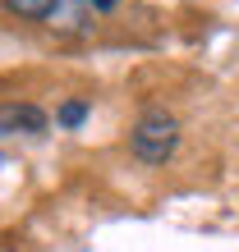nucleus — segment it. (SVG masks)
Returning <instances> with one entry per match:
<instances>
[{"instance_id":"f257e3e1","label":"nucleus","mask_w":239,"mask_h":252,"mask_svg":"<svg viewBox=\"0 0 239 252\" xmlns=\"http://www.w3.org/2000/svg\"><path fill=\"white\" fill-rule=\"evenodd\" d=\"M129 147H133V156H138V160H147V165H166V160L175 156V147H179V124H175V115L147 110L143 120L133 124Z\"/></svg>"},{"instance_id":"f03ea898","label":"nucleus","mask_w":239,"mask_h":252,"mask_svg":"<svg viewBox=\"0 0 239 252\" xmlns=\"http://www.w3.org/2000/svg\"><path fill=\"white\" fill-rule=\"evenodd\" d=\"M46 110L33 101H0V133H41Z\"/></svg>"},{"instance_id":"7ed1b4c3","label":"nucleus","mask_w":239,"mask_h":252,"mask_svg":"<svg viewBox=\"0 0 239 252\" xmlns=\"http://www.w3.org/2000/svg\"><path fill=\"white\" fill-rule=\"evenodd\" d=\"M9 14H19V19H51L60 9V0H0Z\"/></svg>"},{"instance_id":"20e7f679","label":"nucleus","mask_w":239,"mask_h":252,"mask_svg":"<svg viewBox=\"0 0 239 252\" xmlns=\"http://www.w3.org/2000/svg\"><path fill=\"white\" fill-rule=\"evenodd\" d=\"M87 120V106H83V101H65V106H60V124H65V128H79Z\"/></svg>"},{"instance_id":"39448f33","label":"nucleus","mask_w":239,"mask_h":252,"mask_svg":"<svg viewBox=\"0 0 239 252\" xmlns=\"http://www.w3.org/2000/svg\"><path fill=\"white\" fill-rule=\"evenodd\" d=\"M87 5H92L97 14H106V9H115V5H120V0H87Z\"/></svg>"},{"instance_id":"423d86ee","label":"nucleus","mask_w":239,"mask_h":252,"mask_svg":"<svg viewBox=\"0 0 239 252\" xmlns=\"http://www.w3.org/2000/svg\"><path fill=\"white\" fill-rule=\"evenodd\" d=\"M0 165H5V152H0Z\"/></svg>"}]
</instances>
